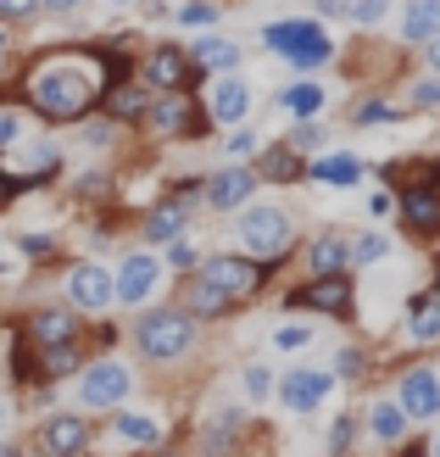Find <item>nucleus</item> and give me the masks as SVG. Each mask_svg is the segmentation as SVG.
<instances>
[{
    "label": "nucleus",
    "instance_id": "nucleus-1",
    "mask_svg": "<svg viewBox=\"0 0 440 457\" xmlns=\"http://www.w3.org/2000/svg\"><path fill=\"white\" fill-rule=\"evenodd\" d=\"M134 79V56L118 45H89V51H45L29 62L17 96L29 101L45 123H79L101 106L112 84Z\"/></svg>",
    "mask_w": 440,
    "mask_h": 457
},
{
    "label": "nucleus",
    "instance_id": "nucleus-2",
    "mask_svg": "<svg viewBox=\"0 0 440 457\" xmlns=\"http://www.w3.org/2000/svg\"><path fill=\"white\" fill-rule=\"evenodd\" d=\"M134 352H140L145 362H156V369H173V362H184L195 352V318L184 307H145L140 318H134Z\"/></svg>",
    "mask_w": 440,
    "mask_h": 457
},
{
    "label": "nucleus",
    "instance_id": "nucleus-3",
    "mask_svg": "<svg viewBox=\"0 0 440 457\" xmlns=\"http://www.w3.org/2000/svg\"><path fill=\"white\" fill-rule=\"evenodd\" d=\"M235 235L245 245V257H257L268 268H279L290 257V240H295V223L285 207H273V201H257V207H240V223H235Z\"/></svg>",
    "mask_w": 440,
    "mask_h": 457
},
{
    "label": "nucleus",
    "instance_id": "nucleus-4",
    "mask_svg": "<svg viewBox=\"0 0 440 457\" xmlns=\"http://www.w3.org/2000/svg\"><path fill=\"white\" fill-rule=\"evenodd\" d=\"M190 273H201L218 295H228L235 307H245V302H257V295H262V285H268L273 268L257 262V257H240V251H218V257H201Z\"/></svg>",
    "mask_w": 440,
    "mask_h": 457
},
{
    "label": "nucleus",
    "instance_id": "nucleus-5",
    "mask_svg": "<svg viewBox=\"0 0 440 457\" xmlns=\"http://www.w3.org/2000/svg\"><path fill=\"white\" fill-rule=\"evenodd\" d=\"M140 123H151V134H162V140H201L212 129V118L190 101V89H156Z\"/></svg>",
    "mask_w": 440,
    "mask_h": 457
},
{
    "label": "nucleus",
    "instance_id": "nucleus-6",
    "mask_svg": "<svg viewBox=\"0 0 440 457\" xmlns=\"http://www.w3.org/2000/svg\"><path fill=\"white\" fill-rule=\"evenodd\" d=\"M134 391V369L123 357H95L79 369V407L89 413H112V407H123Z\"/></svg>",
    "mask_w": 440,
    "mask_h": 457
},
{
    "label": "nucleus",
    "instance_id": "nucleus-7",
    "mask_svg": "<svg viewBox=\"0 0 440 457\" xmlns=\"http://www.w3.org/2000/svg\"><path fill=\"white\" fill-rule=\"evenodd\" d=\"M352 273H323V279H307V285H295L285 295V307L290 312H318V318H352L357 302H352Z\"/></svg>",
    "mask_w": 440,
    "mask_h": 457
},
{
    "label": "nucleus",
    "instance_id": "nucleus-8",
    "mask_svg": "<svg viewBox=\"0 0 440 457\" xmlns=\"http://www.w3.org/2000/svg\"><path fill=\"white\" fill-rule=\"evenodd\" d=\"M134 79H140L151 96H156V89H195L206 73L190 62V51H178V45H156V51L134 67Z\"/></svg>",
    "mask_w": 440,
    "mask_h": 457
},
{
    "label": "nucleus",
    "instance_id": "nucleus-9",
    "mask_svg": "<svg viewBox=\"0 0 440 457\" xmlns=\"http://www.w3.org/2000/svg\"><path fill=\"white\" fill-rule=\"evenodd\" d=\"M22 340L34 352L45 346H67V340H84V312L79 307H34L22 318Z\"/></svg>",
    "mask_w": 440,
    "mask_h": 457
},
{
    "label": "nucleus",
    "instance_id": "nucleus-10",
    "mask_svg": "<svg viewBox=\"0 0 440 457\" xmlns=\"http://www.w3.org/2000/svg\"><path fill=\"white\" fill-rule=\"evenodd\" d=\"M162 279V257H151V251H134V257H123V268L112 273V302L123 307H145L151 290Z\"/></svg>",
    "mask_w": 440,
    "mask_h": 457
},
{
    "label": "nucleus",
    "instance_id": "nucleus-11",
    "mask_svg": "<svg viewBox=\"0 0 440 457\" xmlns=\"http://www.w3.org/2000/svg\"><path fill=\"white\" fill-rule=\"evenodd\" d=\"M396 212L407 223V235H419V240H440V185H407L396 195Z\"/></svg>",
    "mask_w": 440,
    "mask_h": 457
},
{
    "label": "nucleus",
    "instance_id": "nucleus-12",
    "mask_svg": "<svg viewBox=\"0 0 440 457\" xmlns=\"http://www.w3.org/2000/svg\"><path fill=\"white\" fill-rule=\"evenodd\" d=\"M201 201H206L212 212H240L245 201H257V173L240 168V162H235V168H218V173L201 185Z\"/></svg>",
    "mask_w": 440,
    "mask_h": 457
},
{
    "label": "nucleus",
    "instance_id": "nucleus-13",
    "mask_svg": "<svg viewBox=\"0 0 440 457\" xmlns=\"http://www.w3.org/2000/svg\"><path fill=\"white\" fill-rule=\"evenodd\" d=\"M89 419L84 413H51L39 424V452H51V457H73V452H89Z\"/></svg>",
    "mask_w": 440,
    "mask_h": 457
},
{
    "label": "nucleus",
    "instance_id": "nucleus-14",
    "mask_svg": "<svg viewBox=\"0 0 440 457\" xmlns=\"http://www.w3.org/2000/svg\"><path fill=\"white\" fill-rule=\"evenodd\" d=\"M396 402L407 419H440V374L435 369H407L396 379Z\"/></svg>",
    "mask_w": 440,
    "mask_h": 457
},
{
    "label": "nucleus",
    "instance_id": "nucleus-15",
    "mask_svg": "<svg viewBox=\"0 0 440 457\" xmlns=\"http://www.w3.org/2000/svg\"><path fill=\"white\" fill-rule=\"evenodd\" d=\"M67 295L79 312H106L112 307V273L101 262H73L67 268Z\"/></svg>",
    "mask_w": 440,
    "mask_h": 457
},
{
    "label": "nucleus",
    "instance_id": "nucleus-16",
    "mask_svg": "<svg viewBox=\"0 0 440 457\" xmlns=\"http://www.w3.org/2000/svg\"><path fill=\"white\" fill-rule=\"evenodd\" d=\"M329 391H335V374H323V369H290L279 379V402L290 407V413H312Z\"/></svg>",
    "mask_w": 440,
    "mask_h": 457
},
{
    "label": "nucleus",
    "instance_id": "nucleus-17",
    "mask_svg": "<svg viewBox=\"0 0 440 457\" xmlns=\"http://www.w3.org/2000/svg\"><path fill=\"white\" fill-rule=\"evenodd\" d=\"M245 112H251V84L240 73H223L212 84V96H206V118L212 123H245Z\"/></svg>",
    "mask_w": 440,
    "mask_h": 457
},
{
    "label": "nucleus",
    "instance_id": "nucleus-18",
    "mask_svg": "<svg viewBox=\"0 0 440 457\" xmlns=\"http://www.w3.org/2000/svg\"><path fill=\"white\" fill-rule=\"evenodd\" d=\"M257 179H268V185H301L307 179V156H301L290 140L285 145H268L262 156H257V168H251Z\"/></svg>",
    "mask_w": 440,
    "mask_h": 457
},
{
    "label": "nucleus",
    "instance_id": "nucleus-19",
    "mask_svg": "<svg viewBox=\"0 0 440 457\" xmlns=\"http://www.w3.org/2000/svg\"><path fill=\"white\" fill-rule=\"evenodd\" d=\"M307 273L312 279H323V273H352V240L345 235H318L312 245H307Z\"/></svg>",
    "mask_w": 440,
    "mask_h": 457
},
{
    "label": "nucleus",
    "instance_id": "nucleus-20",
    "mask_svg": "<svg viewBox=\"0 0 440 457\" xmlns=\"http://www.w3.org/2000/svg\"><path fill=\"white\" fill-rule=\"evenodd\" d=\"M101 101H106V118L123 129V123H140V118H145V106H151V89H145V84H134V79H123V84H112Z\"/></svg>",
    "mask_w": 440,
    "mask_h": 457
},
{
    "label": "nucleus",
    "instance_id": "nucleus-21",
    "mask_svg": "<svg viewBox=\"0 0 440 457\" xmlns=\"http://www.w3.org/2000/svg\"><path fill=\"white\" fill-rule=\"evenodd\" d=\"M240 45L235 39H223V34H201L195 45H190V62L201 67V73H235V67H240Z\"/></svg>",
    "mask_w": 440,
    "mask_h": 457
},
{
    "label": "nucleus",
    "instance_id": "nucleus-22",
    "mask_svg": "<svg viewBox=\"0 0 440 457\" xmlns=\"http://www.w3.org/2000/svg\"><path fill=\"white\" fill-rule=\"evenodd\" d=\"M307 179H312V185L352 190L357 179H362V156H352V151H329V156H318V162H307Z\"/></svg>",
    "mask_w": 440,
    "mask_h": 457
},
{
    "label": "nucleus",
    "instance_id": "nucleus-23",
    "mask_svg": "<svg viewBox=\"0 0 440 457\" xmlns=\"http://www.w3.org/2000/svg\"><path fill=\"white\" fill-rule=\"evenodd\" d=\"M178 307L190 312V318H228V312H235V302H228V295H218L212 285L201 279V273H190V279H184V290H178Z\"/></svg>",
    "mask_w": 440,
    "mask_h": 457
},
{
    "label": "nucleus",
    "instance_id": "nucleus-24",
    "mask_svg": "<svg viewBox=\"0 0 440 457\" xmlns=\"http://www.w3.org/2000/svg\"><path fill=\"white\" fill-rule=\"evenodd\" d=\"M184 223H190V207H184L178 195H168L162 207H151L145 212V223H140V235L151 240V245H162V240H173V235H184Z\"/></svg>",
    "mask_w": 440,
    "mask_h": 457
},
{
    "label": "nucleus",
    "instance_id": "nucleus-25",
    "mask_svg": "<svg viewBox=\"0 0 440 457\" xmlns=\"http://www.w3.org/2000/svg\"><path fill=\"white\" fill-rule=\"evenodd\" d=\"M329 56H335V45H329V34H323V22H312V29L285 51V62L295 67V73H318V67L329 62Z\"/></svg>",
    "mask_w": 440,
    "mask_h": 457
},
{
    "label": "nucleus",
    "instance_id": "nucleus-26",
    "mask_svg": "<svg viewBox=\"0 0 440 457\" xmlns=\"http://www.w3.org/2000/svg\"><path fill=\"white\" fill-rule=\"evenodd\" d=\"M112 436H118L123 446H162V424L151 413H123V407H112Z\"/></svg>",
    "mask_w": 440,
    "mask_h": 457
},
{
    "label": "nucleus",
    "instance_id": "nucleus-27",
    "mask_svg": "<svg viewBox=\"0 0 440 457\" xmlns=\"http://www.w3.org/2000/svg\"><path fill=\"white\" fill-rule=\"evenodd\" d=\"M440 34V0H407V12H402V39L407 45H424Z\"/></svg>",
    "mask_w": 440,
    "mask_h": 457
},
{
    "label": "nucleus",
    "instance_id": "nucleus-28",
    "mask_svg": "<svg viewBox=\"0 0 440 457\" xmlns=\"http://www.w3.org/2000/svg\"><path fill=\"white\" fill-rule=\"evenodd\" d=\"M79 369H84V352H79V340H67V346H45V357L34 362V379L51 385V379L79 374Z\"/></svg>",
    "mask_w": 440,
    "mask_h": 457
},
{
    "label": "nucleus",
    "instance_id": "nucleus-29",
    "mask_svg": "<svg viewBox=\"0 0 440 457\" xmlns=\"http://www.w3.org/2000/svg\"><path fill=\"white\" fill-rule=\"evenodd\" d=\"M412 318H407V329H412V340L419 346H435L440 340V295H412Z\"/></svg>",
    "mask_w": 440,
    "mask_h": 457
},
{
    "label": "nucleus",
    "instance_id": "nucleus-30",
    "mask_svg": "<svg viewBox=\"0 0 440 457\" xmlns=\"http://www.w3.org/2000/svg\"><path fill=\"white\" fill-rule=\"evenodd\" d=\"M368 436H374V441H402L407 436V413H402V402H374V407H368Z\"/></svg>",
    "mask_w": 440,
    "mask_h": 457
},
{
    "label": "nucleus",
    "instance_id": "nucleus-31",
    "mask_svg": "<svg viewBox=\"0 0 440 457\" xmlns=\"http://www.w3.org/2000/svg\"><path fill=\"white\" fill-rule=\"evenodd\" d=\"M312 22H318V17H273L268 29H262V45H268V51H279V56H285L290 45H295L301 34L312 29Z\"/></svg>",
    "mask_w": 440,
    "mask_h": 457
},
{
    "label": "nucleus",
    "instance_id": "nucleus-32",
    "mask_svg": "<svg viewBox=\"0 0 440 457\" xmlns=\"http://www.w3.org/2000/svg\"><path fill=\"white\" fill-rule=\"evenodd\" d=\"M279 106L290 112V118H318V112H323V89L301 79V84H290L285 96H279Z\"/></svg>",
    "mask_w": 440,
    "mask_h": 457
},
{
    "label": "nucleus",
    "instance_id": "nucleus-33",
    "mask_svg": "<svg viewBox=\"0 0 440 457\" xmlns=\"http://www.w3.org/2000/svg\"><path fill=\"white\" fill-rule=\"evenodd\" d=\"M396 101H390V96H368V101H357L352 106V123L357 129H379V123H396Z\"/></svg>",
    "mask_w": 440,
    "mask_h": 457
},
{
    "label": "nucleus",
    "instance_id": "nucleus-34",
    "mask_svg": "<svg viewBox=\"0 0 440 457\" xmlns=\"http://www.w3.org/2000/svg\"><path fill=\"white\" fill-rule=\"evenodd\" d=\"M390 251H396V245H390L385 235H357L352 240V268H374V262L390 257Z\"/></svg>",
    "mask_w": 440,
    "mask_h": 457
},
{
    "label": "nucleus",
    "instance_id": "nucleus-35",
    "mask_svg": "<svg viewBox=\"0 0 440 457\" xmlns=\"http://www.w3.org/2000/svg\"><path fill=\"white\" fill-rule=\"evenodd\" d=\"M273 346H279V352H307L312 346V324H307V318H290V324L273 329Z\"/></svg>",
    "mask_w": 440,
    "mask_h": 457
},
{
    "label": "nucleus",
    "instance_id": "nucleus-36",
    "mask_svg": "<svg viewBox=\"0 0 440 457\" xmlns=\"http://www.w3.org/2000/svg\"><path fill=\"white\" fill-rule=\"evenodd\" d=\"M435 106H440V73L412 79V89H407V112H435Z\"/></svg>",
    "mask_w": 440,
    "mask_h": 457
},
{
    "label": "nucleus",
    "instance_id": "nucleus-37",
    "mask_svg": "<svg viewBox=\"0 0 440 457\" xmlns=\"http://www.w3.org/2000/svg\"><path fill=\"white\" fill-rule=\"evenodd\" d=\"M218 17H223V0H184L178 6V22H190V29H206V22L218 29Z\"/></svg>",
    "mask_w": 440,
    "mask_h": 457
},
{
    "label": "nucleus",
    "instance_id": "nucleus-38",
    "mask_svg": "<svg viewBox=\"0 0 440 457\" xmlns=\"http://www.w3.org/2000/svg\"><path fill=\"white\" fill-rule=\"evenodd\" d=\"M362 374H368V352H362V346H340V352H335V379L357 385Z\"/></svg>",
    "mask_w": 440,
    "mask_h": 457
},
{
    "label": "nucleus",
    "instance_id": "nucleus-39",
    "mask_svg": "<svg viewBox=\"0 0 440 457\" xmlns=\"http://www.w3.org/2000/svg\"><path fill=\"white\" fill-rule=\"evenodd\" d=\"M240 385H245L251 402H268V396H273V374L262 369V362H245V369H240Z\"/></svg>",
    "mask_w": 440,
    "mask_h": 457
},
{
    "label": "nucleus",
    "instance_id": "nucleus-40",
    "mask_svg": "<svg viewBox=\"0 0 440 457\" xmlns=\"http://www.w3.org/2000/svg\"><path fill=\"white\" fill-rule=\"evenodd\" d=\"M290 145H295L301 156H312V151L323 145V123H318V118H295V129H290Z\"/></svg>",
    "mask_w": 440,
    "mask_h": 457
},
{
    "label": "nucleus",
    "instance_id": "nucleus-41",
    "mask_svg": "<svg viewBox=\"0 0 440 457\" xmlns=\"http://www.w3.org/2000/svg\"><path fill=\"white\" fill-rule=\"evenodd\" d=\"M385 12H390V0H345V17H352V22H362V29H374V22H385Z\"/></svg>",
    "mask_w": 440,
    "mask_h": 457
},
{
    "label": "nucleus",
    "instance_id": "nucleus-42",
    "mask_svg": "<svg viewBox=\"0 0 440 457\" xmlns=\"http://www.w3.org/2000/svg\"><path fill=\"white\" fill-rule=\"evenodd\" d=\"M195 262H201V251H195V240H184V235H173V240H168V268H173V273H190Z\"/></svg>",
    "mask_w": 440,
    "mask_h": 457
},
{
    "label": "nucleus",
    "instance_id": "nucleus-43",
    "mask_svg": "<svg viewBox=\"0 0 440 457\" xmlns=\"http://www.w3.org/2000/svg\"><path fill=\"white\" fill-rule=\"evenodd\" d=\"M352 446H357V419L345 413V419H335V424H329V452H335V457H345Z\"/></svg>",
    "mask_w": 440,
    "mask_h": 457
},
{
    "label": "nucleus",
    "instance_id": "nucleus-44",
    "mask_svg": "<svg viewBox=\"0 0 440 457\" xmlns=\"http://www.w3.org/2000/svg\"><path fill=\"white\" fill-rule=\"evenodd\" d=\"M17 251H22L29 262H51V257H56V240H51V235H17Z\"/></svg>",
    "mask_w": 440,
    "mask_h": 457
},
{
    "label": "nucleus",
    "instance_id": "nucleus-45",
    "mask_svg": "<svg viewBox=\"0 0 440 457\" xmlns=\"http://www.w3.org/2000/svg\"><path fill=\"white\" fill-rule=\"evenodd\" d=\"M39 17V0H0V22H29Z\"/></svg>",
    "mask_w": 440,
    "mask_h": 457
},
{
    "label": "nucleus",
    "instance_id": "nucleus-46",
    "mask_svg": "<svg viewBox=\"0 0 440 457\" xmlns=\"http://www.w3.org/2000/svg\"><path fill=\"white\" fill-rule=\"evenodd\" d=\"M17 134H22V118H17L12 106H0V151H6V145L17 140Z\"/></svg>",
    "mask_w": 440,
    "mask_h": 457
},
{
    "label": "nucleus",
    "instance_id": "nucleus-47",
    "mask_svg": "<svg viewBox=\"0 0 440 457\" xmlns=\"http://www.w3.org/2000/svg\"><path fill=\"white\" fill-rule=\"evenodd\" d=\"M251 151H257V134H251V129H235V134H228V156H251Z\"/></svg>",
    "mask_w": 440,
    "mask_h": 457
},
{
    "label": "nucleus",
    "instance_id": "nucleus-48",
    "mask_svg": "<svg viewBox=\"0 0 440 457\" xmlns=\"http://www.w3.org/2000/svg\"><path fill=\"white\" fill-rule=\"evenodd\" d=\"M39 12H56V17H73V12H84V0H39Z\"/></svg>",
    "mask_w": 440,
    "mask_h": 457
},
{
    "label": "nucleus",
    "instance_id": "nucleus-49",
    "mask_svg": "<svg viewBox=\"0 0 440 457\" xmlns=\"http://www.w3.org/2000/svg\"><path fill=\"white\" fill-rule=\"evenodd\" d=\"M390 212H396V201H390V195H374V201H368V218H390Z\"/></svg>",
    "mask_w": 440,
    "mask_h": 457
},
{
    "label": "nucleus",
    "instance_id": "nucleus-50",
    "mask_svg": "<svg viewBox=\"0 0 440 457\" xmlns=\"http://www.w3.org/2000/svg\"><path fill=\"white\" fill-rule=\"evenodd\" d=\"M424 62H429V73H440V34L424 39Z\"/></svg>",
    "mask_w": 440,
    "mask_h": 457
},
{
    "label": "nucleus",
    "instance_id": "nucleus-51",
    "mask_svg": "<svg viewBox=\"0 0 440 457\" xmlns=\"http://www.w3.org/2000/svg\"><path fill=\"white\" fill-rule=\"evenodd\" d=\"M318 17H345V0H318Z\"/></svg>",
    "mask_w": 440,
    "mask_h": 457
},
{
    "label": "nucleus",
    "instance_id": "nucleus-52",
    "mask_svg": "<svg viewBox=\"0 0 440 457\" xmlns=\"http://www.w3.org/2000/svg\"><path fill=\"white\" fill-rule=\"evenodd\" d=\"M402 457H429V441H412V446H402Z\"/></svg>",
    "mask_w": 440,
    "mask_h": 457
},
{
    "label": "nucleus",
    "instance_id": "nucleus-53",
    "mask_svg": "<svg viewBox=\"0 0 440 457\" xmlns=\"http://www.w3.org/2000/svg\"><path fill=\"white\" fill-rule=\"evenodd\" d=\"M6 419H12V407H6V396H0V436H6Z\"/></svg>",
    "mask_w": 440,
    "mask_h": 457
},
{
    "label": "nucleus",
    "instance_id": "nucleus-54",
    "mask_svg": "<svg viewBox=\"0 0 440 457\" xmlns=\"http://www.w3.org/2000/svg\"><path fill=\"white\" fill-rule=\"evenodd\" d=\"M0 457H17V446H6V436H0Z\"/></svg>",
    "mask_w": 440,
    "mask_h": 457
},
{
    "label": "nucleus",
    "instance_id": "nucleus-55",
    "mask_svg": "<svg viewBox=\"0 0 440 457\" xmlns=\"http://www.w3.org/2000/svg\"><path fill=\"white\" fill-rule=\"evenodd\" d=\"M106 6H140V0H106Z\"/></svg>",
    "mask_w": 440,
    "mask_h": 457
},
{
    "label": "nucleus",
    "instance_id": "nucleus-56",
    "mask_svg": "<svg viewBox=\"0 0 440 457\" xmlns=\"http://www.w3.org/2000/svg\"><path fill=\"white\" fill-rule=\"evenodd\" d=\"M429 295H440V262H435V290H429Z\"/></svg>",
    "mask_w": 440,
    "mask_h": 457
},
{
    "label": "nucleus",
    "instance_id": "nucleus-57",
    "mask_svg": "<svg viewBox=\"0 0 440 457\" xmlns=\"http://www.w3.org/2000/svg\"><path fill=\"white\" fill-rule=\"evenodd\" d=\"M429 457H440V436H435V441H429Z\"/></svg>",
    "mask_w": 440,
    "mask_h": 457
},
{
    "label": "nucleus",
    "instance_id": "nucleus-58",
    "mask_svg": "<svg viewBox=\"0 0 440 457\" xmlns=\"http://www.w3.org/2000/svg\"><path fill=\"white\" fill-rule=\"evenodd\" d=\"M0 51H6V29H0Z\"/></svg>",
    "mask_w": 440,
    "mask_h": 457
},
{
    "label": "nucleus",
    "instance_id": "nucleus-59",
    "mask_svg": "<svg viewBox=\"0 0 440 457\" xmlns=\"http://www.w3.org/2000/svg\"><path fill=\"white\" fill-rule=\"evenodd\" d=\"M0 84H6V62H0Z\"/></svg>",
    "mask_w": 440,
    "mask_h": 457
},
{
    "label": "nucleus",
    "instance_id": "nucleus-60",
    "mask_svg": "<svg viewBox=\"0 0 440 457\" xmlns=\"http://www.w3.org/2000/svg\"><path fill=\"white\" fill-rule=\"evenodd\" d=\"M73 457H89V452H73Z\"/></svg>",
    "mask_w": 440,
    "mask_h": 457
}]
</instances>
